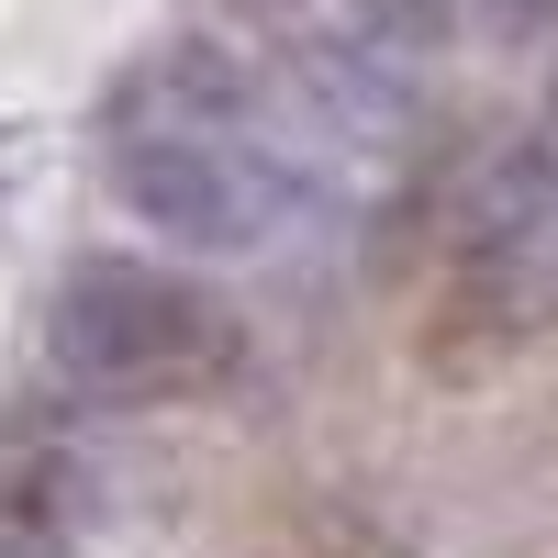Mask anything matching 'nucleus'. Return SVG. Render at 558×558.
Here are the masks:
<instances>
[{"instance_id": "20e7f679", "label": "nucleus", "mask_w": 558, "mask_h": 558, "mask_svg": "<svg viewBox=\"0 0 558 558\" xmlns=\"http://www.w3.org/2000/svg\"><path fill=\"white\" fill-rule=\"evenodd\" d=\"M357 34L368 45H436L447 34V0H357Z\"/></svg>"}, {"instance_id": "423d86ee", "label": "nucleus", "mask_w": 558, "mask_h": 558, "mask_svg": "<svg viewBox=\"0 0 558 558\" xmlns=\"http://www.w3.org/2000/svg\"><path fill=\"white\" fill-rule=\"evenodd\" d=\"M12 168H23V134H0V191H12Z\"/></svg>"}, {"instance_id": "f03ea898", "label": "nucleus", "mask_w": 558, "mask_h": 558, "mask_svg": "<svg viewBox=\"0 0 558 558\" xmlns=\"http://www.w3.org/2000/svg\"><path fill=\"white\" fill-rule=\"evenodd\" d=\"M235 313L146 257H78L45 291V368L89 402H191L235 380Z\"/></svg>"}, {"instance_id": "f257e3e1", "label": "nucleus", "mask_w": 558, "mask_h": 558, "mask_svg": "<svg viewBox=\"0 0 558 558\" xmlns=\"http://www.w3.org/2000/svg\"><path fill=\"white\" fill-rule=\"evenodd\" d=\"M101 168L134 223H157L168 246H202V257H246L302 213V168L279 157L257 78L223 68L213 45H168L112 89Z\"/></svg>"}, {"instance_id": "7ed1b4c3", "label": "nucleus", "mask_w": 558, "mask_h": 558, "mask_svg": "<svg viewBox=\"0 0 558 558\" xmlns=\"http://www.w3.org/2000/svg\"><path fill=\"white\" fill-rule=\"evenodd\" d=\"M447 279L481 336H547L558 324V157L547 146H502L470 179L458 235H447Z\"/></svg>"}, {"instance_id": "6e6552de", "label": "nucleus", "mask_w": 558, "mask_h": 558, "mask_svg": "<svg viewBox=\"0 0 558 558\" xmlns=\"http://www.w3.org/2000/svg\"><path fill=\"white\" fill-rule=\"evenodd\" d=\"M547 101H558V78H547Z\"/></svg>"}, {"instance_id": "39448f33", "label": "nucleus", "mask_w": 558, "mask_h": 558, "mask_svg": "<svg viewBox=\"0 0 558 558\" xmlns=\"http://www.w3.org/2000/svg\"><path fill=\"white\" fill-rule=\"evenodd\" d=\"M547 12H558V0H492V23H502V34H525V23H547Z\"/></svg>"}, {"instance_id": "0eeeda50", "label": "nucleus", "mask_w": 558, "mask_h": 558, "mask_svg": "<svg viewBox=\"0 0 558 558\" xmlns=\"http://www.w3.org/2000/svg\"><path fill=\"white\" fill-rule=\"evenodd\" d=\"M246 12H279V0H246Z\"/></svg>"}]
</instances>
